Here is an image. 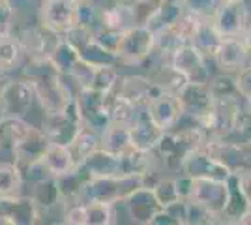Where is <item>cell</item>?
Segmentation results:
<instances>
[{
	"label": "cell",
	"mask_w": 251,
	"mask_h": 225,
	"mask_svg": "<svg viewBox=\"0 0 251 225\" xmlns=\"http://www.w3.org/2000/svg\"><path fill=\"white\" fill-rule=\"evenodd\" d=\"M152 51H154V32L147 25H135L122 32L116 49L118 66L122 70L126 68L139 70L150 58Z\"/></svg>",
	"instance_id": "1"
},
{
	"label": "cell",
	"mask_w": 251,
	"mask_h": 225,
	"mask_svg": "<svg viewBox=\"0 0 251 225\" xmlns=\"http://www.w3.org/2000/svg\"><path fill=\"white\" fill-rule=\"evenodd\" d=\"M169 62L189 83H208L210 77L216 74L212 60L201 53L193 43H182L171 54Z\"/></svg>",
	"instance_id": "2"
},
{
	"label": "cell",
	"mask_w": 251,
	"mask_h": 225,
	"mask_svg": "<svg viewBox=\"0 0 251 225\" xmlns=\"http://www.w3.org/2000/svg\"><path fill=\"white\" fill-rule=\"evenodd\" d=\"M36 90L30 79L23 75H13L0 94V109L4 117L26 118L36 107Z\"/></svg>",
	"instance_id": "3"
},
{
	"label": "cell",
	"mask_w": 251,
	"mask_h": 225,
	"mask_svg": "<svg viewBox=\"0 0 251 225\" xmlns=\"http://www.w3.org/2000/svg\"><path fill=\"white\" fill-rule=\"evenodd\" d=\"M216 30L221 38L242 36L251 21V10L248 0L246 2H232V0H220L214 15L210 17Z\"/></svg>",
	"instance_id": "4"
},
{
	"label": "cell",
	"mask_w": 251,
	"mask_h": 225,
	"mask_svg": "<svg viewBox=\"0 0 251 225\" xmlns=\"http://www.w3.org/2000/svg\"><path fill=\"white\" fill-rule=\"evenodd\" d=\"M81 117L75 105V100L58 113H47L42 120V131L47 135L49 143H60L70 145V141L75 137V133L81 128Z\"/></svg>",
	"instance_id": "5"
},
{
	"label": "cell",
	"mask_w": 251,
	"mask_h": 225,
	"mask_svg": "<svg viewBox=\"0 0 251 225\" xmlns=\"http://www.w3.org/2000/svg\"><path fill=\"white\" fill-rule=\"evenodd\" d=\"M244 107V100H221L214 98L210 113L202 120L208 137H229L236 124V117Z\"/></svg>",
	"instance_id": "6"
},
{
	"label": "cell",
	"mask_w": 251,
	"mask_h": 225,
	"mask_svg": "<svg viewBox=\"0 0 251 225\" xmlns=\"http://www.w3.org/2000/svg\"><path fill=\"white\" fill-rule=\"evenodd\" d=\"M75 105L83 124L96 129H101L111 122L109 117V94H103L96 88H81L75 98Z\"/></svg>",
	"instance_id": "7"
},
{
	"label": "cell",
	"mask_w": 251,
	"mask_h": 225,
	"mask_svg": "<svg viewBox=\"0 0 251 225\" xmlns=\"http://www.w3.org/2000/svg\"><path fill=\"white\" fill-rule=\"evenodd\" d=\"M189 201L204 206L212 214L220 218L229 201V184L227 180H214V178H193Z\"/></svg>",
	"instance_id": "8"
},
{
	"label": "cell",
	"mask_w": 251,
	"mask_h": 225,
	"mask_svg": "<svg viewBox=\"0 0 251 225\" xmlns=\"http://www.w3.org/2000/svg\"><path fill=\"white\" fill-rule=\"evenodd\" d=\"M122 204H124L127 222L137 225H150L152 218L161 210L156 193L148 186H141L131 193H127L122 199Z\"/></svg>",
	"instance_id": "9"
},
{
	"label": "cell",
	"mask_w": 251,
	"mask_h": 225,
	"mask_svg": "<svg viewBox=\"0 0 251 225\" xmlns=\"http://www.w3.org/2000/svg\"><path fill=\"white\" fill-rule=\"evenodd\" d=\"M180 173L188 175L191 178H214V180H227L232 171L227 169L221 161H218L214 156H210L201 145L199 149L191 150L184 158L180 165Z\"/></svg>",
	"instance_id": "10"
},
{
	"label": "cell",
	"mask_w": 251,
	"mask_h": 225,
	"mask_svg": "<svg viewBox=\"0 0 251 225\" xmlns=\"http://www.w3.org/2000/svg\"><path fill=\"white\" fill-rule=\"evenodd\" d=\"M77 8L74 0H40V23L58 34L68 32L77 25Z\"/></svg>",
	"instance_id": "11"
},
{
	"label": "cell",
	"mask_w": 251,
	"mask_h": 225,
	"mask_svg": "<svg viewBox=\"0 0 251 225\" xmlns=\"http://www.w3.org/2000/svg\"><path fill=\"white\" fill-rule=\"evenodd\" d=\"M212 64L216 68V72L232 75L250 64V49L246 47L242 36L221 38L220 45L212 56Z\"/></svg>",
	"instance_id": "12"
},
{
	"label": "cell",
	"mask_w": 251,
	"mask_h": 225,
	"mask_svg": "<svg viewBox=\"0 0 251 225\" xmlns=\"http://www.w3.org/2000/svg\"><path fill=\"white\" fill-rule=\"evenodd\" d=\"M0 216L8 225H34L42 224L40 208L28 193H15L0 197Z\"/></svg>",
	"instance_id": "13"
},
{
	"label": "cell",
	"mask_w": 251,
	"mask_h": 225,
	"mask_svg": "<svg viewBox=\"0 0 251 225\" xmlns=\"http://www.w3.org/2000/svg\"><path fill=\"white\" fill-rule=\"evenodd\" d=\"M176 98L182 113L197 117L201 120H204L214 103V96H212L208 83H189L188 81L176 92Z\"/></svg>",
	"instance_id": "14"
},
{
	"label": "cell",
	"mask_w": 251,
	"mask_h": 225,
	"mask_svg": "<svg viewBox=\"0 0 251 225\" xmlns=\"http://www.w3.org/2000/svg\"><path fill=\"white\" fill-rule=\"evenodd\" d=\"M147 111L150 118L163 131H171V129L175 128L176 120L182 115V109H180L176 94L165 92V90H157L156 94L148 100Z\"/></svg>",
	"instance_id": "15"
},
{
	"label": "cell",
	"mask_w": 251,
	"mask_h": 225,
	"mask_svg": "<svg viewBox=\"0 0 251 225\" xmlns=\"http://www.w3.org/2000/svg\"><path fill=\"white\" fill-rule=\"evenodd\" d=\"M157 90H161V88H157L147 75L143 72H139V70H135V72H122L120 83L116 86L118 94H122L126 100H129L131 103H135L139 107L147 105V101L156 94Z\"/></svg>",
	"instance_id": "16"
},
{
	"label": "cell",
	"mask_w": 251,
	"mask_h": 225,
	"mask_svg": "<svg viewBox=\"0 0 251 225\" xmlns=\"http://www.w3.org/2000/svg\"><path fill=\"white\" fill-rule=\"evenodd\" d=\"M129 133H131V145H133V149L154 150L157 147V143L161 141L165 131L150 118L147 105H143V107H139L135 120L129 126Z\"/></svg>",
	"instance_id": "17"
},
{
	"label": "cell",
	"mask_w": 251,
	"mask_h": 225,
	"mask_svg": "<svg viewBox=\"0 0 251 225\" xmlns=\"http://www.w3.org/2000/svg\"><path fill=\"white\" fill-rule=\"evenodd\" d=\"M49 145V139L47 135L42 131V128L34 126V128L25 135V139L11 150V160L19 165V169L25 171L26 167H30L32 163L42 160L43 152Z\"/></svg>",
	"instance_id": "18"
},
{
	"label": "cell",
	"mask_w": 251,
	"mask_h": 225,
	"mask_svg": "<svg viewBox=\"0 0 251 225\" xmlns=\"http://www.w3.org/2000/svg\"><path fill=\"white\" fill-rule=\"evenodd\" d=\"M26 60V53L15 34H2L0 36V72L17 75L21 66Z\"/></svg>",
	"instance_id": "19"
},
{
	"label": "cell",
	"mask_w": 251,
	"mask_h": 225,
	"mask_svg": "<svg viewBox=\"0 0 251 225\" xmlns=\"http://www.w3.org/2000/svg\"><path fill=\"white\" fill-rule=\"evenodd\" d=\"M34 128L30 120L23 117H4L0 118V149L2 152L11 154V150L15 149L25 135Z\"/></svg>",
	"instance_id": "20"
},
{
	"label": "cell",
	"mask_w": 251,
	"mask_h": 225,
	"mask_svg": "<svg viewBox=\"0 0 251 225\" xmlns=\"http://www.w3.org/2000/svg\"><path fill=\"white\" fill-rule=\"evenodd\" d=\"M131 133L127 124H118V122H109L101 131H100V149L107 150L111 154L122 156L131 149Z\"/></svg>",
	"instance_id": "21"
},
{
	"label": "cell",
	"mask_w": 251,
	"mask_h": 225,
	"mask_svg": "<svg viewBox=\"0 0 251 225\" xmlns=\"http://www.w3.org/2000/svg\"><path fill=\"white\" fill-rule=\"evenodd\" d=\"M88 178L92 176H111L120 175V156L111 154L103 149L94 150L86 160L79 165Z\"/></svg>",
	"instance_id": "22"
},
{
	"label": "cell",
	"mask_w": 251,
	"mask_h": 225,
	"mask_svg": "<svg viewBox=\"0 0 251 225\" xmlns=\"http://www.w3.org/2000/svg\"><path fill=\"white\" fill-rule=\"evenodd\" d=\"M42 163L45 169L49 171L51 176H60L64 173L75 169V160L70 152L68 145H60V143H49L47 149L42 156Z\"/></svg>",
	"instance_id": "23"
},
{
	"label": "cell",
	"mask_w": 251,
	"mask_h": 225,
	"mask_svg": "<svg viewBox=\"0 0 251 225\" xmlns=\"http://www.w3.org/2000/svg\"><path fill=\"white\" fill-rule=\"evenodd\" d=\"M70 152L74 156L75 165H81L94 150L100 149V129L92 128L88 124H81L75 137L70 141Z\"/></svg>",
	"instance_id": "24"
},
{
	"label": "cell",
	"mask_w": 251,
	"mask_h": 225,
	"mask_svg": "<svg viewBox=\"0 0 251 225\" xmlns=\"http://www.w3.org/2000/svg\"><path fill=\"white\" fill-rule=\"evenodd\" d=\"M227 184H229V201H227V206H225V210L221 214V224L238 225L240 216L250 208L251 204L246 199V195L242 193L240 186H238L236 173H232L229 178H227Z\"/></svg>",
	"instance_id": "25"
},
{
	"label": "cell",
	"mask_w": 251,
	"mask_h": 225,
	"mask_svg": "<svg viewBox=\"0 0 251 225\" xmlns=\"http://www.w3.org/2000/svg\"><path fill=\"white\" fill-rule=\"evenodd\" d=\"M25 192V176L13 160H0V197Z\"/></svg>",
	"instance_id": "26"
},
{
	"label": "cell",
	"mask_w": 251,
	"mask_h": 225,
	"mask_svg": "<svg viewBox=\"0 0 251 225\" xmlns=\"http://www.w3.org/2000/svg\"><path fill=\"white\" fill-rule=\"evenodd\" d=\"M100 26H105L109 30H116V32H124L127 28L135 26L133 15H131V8L126 6V4H116V6L109 8V10L101 11Z\"/></svg>",
	"instance_id": "27"
},
{
	"label": "cell",
	"mask_w": 251,
	"mask_h": 225,
	"mask_svg": "<svg viewBox=\"0 0 251 225\" xmlns=\"http://www.w3.org/2000/svg\"><path fill=\"white\" fill-rule=\"evenodd\" d=\"M202 21H204V17H202L201 13L189 10V8L184 6L182 13L178 15V19L175 21V25H173V30L178 34V38L184 43H191L195 40V36L199 34L201 26H202Z\"/></svg>",
	"instance_id": "28"
},
{
	"label": "cell",
	"mask_w": 251,
	"mask_h": 225,
	"mask_svg": "<svg viewBox=\"0 0 251 225\" xmlns=\"http://www.w3.org/2000/svg\"><path fill=\"white\" fill-rule=\"evenodd\" d=\"M143 107V105H141ZM139 105L131 103L129 100H126L122 94L118 92H111L109 94V117L111 122H118V124H127L131 126V122L135 120Z\"/></svg>",
	"instance_id": "29"
},
{
	"label": "cell",
	"mask_w": 251,
	"mask_h": 225,
	"mask_svg": "<svg viewBox=\"0 0 251 225\" xmlns=\"http://www.w3.org/2000/svg\"><path fill=\"white\" fill-rule=\"evenodd\" d=\"M184 10V4L182 2H165L157 8V11L148 19L147 26L152 30V32H157L161 28H167V26H173L175 21L178 19V15Z\"/></svg>",
	"instance_id": "30"
},
{
	"label": "cell",
	"mask_w": 251,
	"mask_h": 225,
	"mask_svg": "<svg viewBox=\"0 0 251 225\" xmlns=\"http://www.w3.org/2000/svg\"><path fill=\"white\" fill-rule=\"evenodd\" d=\"M220 42H221V34L218 32L216 26L212 25V19H210V17H204L199 34L195 36V40H193L191 43H193L204 56H208L210 60H212V56H214V53H216V49H218Z\"/></svg>",
	"instance_id": "31"
},
{
	"label": "cell",
	"mask_w": 251,
	"mask_h": 225,
	"mask_svg": "<svg viewBox=\"0 0 251 225\" xmlns=\"http://www.w3.org/2000/svg\"><path fill=\"white\" fill-rule=\"evenodd\" d=\"M208 86L214 98H221V100H242L232 74L216 72V74L210 77Z\"/></svg>",
	"instance_id": "32"
},
{
	"label": "cell",
	"mask_w": 251,
	"mask_h": 225,
	"mask_svg": "<svg viewBox=\"0 0 251 225\" xmlns=\"http://www.w3.org/2000/svg\"><path fill=\"white\" fill-rule=\"evenodd\" d=\"M79 56L83 58L84 62H88L90 66H94V68L118 66V56H116V53L109 51V49H105L103 45H100V43L94 42V40H92V42L88 43L83 51L79 53Z\"/></svg>",
	"instance_id": "33"
},
{
	"label": "cell",
	"mask_w": 251,
	"mask_h": 225,
	"mask_svg": "<svg viewBox=\"0 0 251 225\" xmlns=\"http://www.w3.org/2000/svg\"><path fill=\"white\" fill-rule=\"evenodd\" d=\"M79 60V53L66 40H60V43L54 47V51L49 56V62L58 74H70L74 64Z\"/></svg>",
	"instance_id": "34"
},
{
	"label": "cell",
	"mask_w": 251,
	"mask_h": 225,
	"mask_svg": "<svg viewBox=\"0 0 251 225\" xmlns=\"http://www.w3.org/2000/svg\"><path fill=\"white\" fill-rule=\"evenodd\" d=\"M152 190H154V193H156V197H157V201H159V204H161V208L180 199L178 184H176V175H163V176L152 186Z\"/></svg>",
	"instance_id": "35"
},
{
	"label": "cell",
	"mask_w": 251,
	"mask_h": 225,
	"mask_svg": "<svg viewBox=\"0 0 251 225\" xmlns=\"http://www.w3.org/2000/svg\"><path fill=\"white\" fill-rule=\"evenodd\" d=\"M182 40L178 38V34L173 30V26L161 28L154 32V51L165 58H171V54L176 51L178 47L182 45Z\"/></svg>",
	"instance_id": "36"
},
{
	"label": "cell",
	"mask_w": 251,
	"mask_h": 225,
	"mask_svg": "<svg viewBox=\"0 0 251 225\" xmlns=\"http://www.w3.org/2000/svg\"><path fill=\"white\" fill-rule=\"evenodd\" d=\"M62 38L74 47L77 53H81L84 47L94 40V30L88 28V26H83V25H75L68 32L62 34Z\"/></svg>",
	"instance_id": "37"
},
{
	"label": "cell",
	"mask_w": 251,
	"mask_h": 225,
	"mask_svg": "<svg viewBox=\"0 0 251 225\" xmlns=\"http://www.w3.org/2000/svg\"><path fill=\"white\" fill-rule=\"evenodd\" d=\"M161 4H163V0H135L129 6L131 15H133V23L135 25H147L148 19L156 13Z\"/></svg>",
	"instance_id": "38"
},
{
	"label": "cell",
	"mask_w": 251,
	"mask_h": 225,
	"mask_svg": "<svg viewBox=\"0 0 251 225\" xmlns=\"http://www.w3.org/2000/svg\"><path fill=\"white\" fill-rule=\"evenodd\" d=\"M220 224V218L206 210L204 206L193 203L188 199V220L186 225H216Z\"/></svg>",
	"instance_id": "39"
},
{
	"label": "cell",
	"mask_w": 251,
	"mask_h": 225,
	"mask_svg": "<svg viewBox=\"0 0 251 225\" xmlns=\"http://www.w3.org/2000/svg\"><path fill=\"white\" fill-rule=\"evenodd\" d=\"M70 74H72V77L77 81V85L81 86V88H92L96 68L94 66H90L88 62H84L81 56H79V60L74 64V68H72Z\"/></svg>",
	"instance_id": "40"
},
{
	"label": "cell",
	"mask_w": 251,
	"mask_h": 225,
	"mask_svg": "<svg viewBox=\"0 0 251 225\" xmlns=\"http://www.w3.org/2000/svg\"><path fill=\"white\" fill-rule=\"evenodd\" d=\"M120 38H122V32H116V30H109L105 26H98L94 30V42H98L100 45H103L105 49L116 53L118 49V43H120Z\"/></svg>",
	"instance_id": "41"
},
{
	"label": "cell",
	"mask_w": 251,
	"mask_h": 225,
	"mask_svg": "<svg viewBox=\"0 0 251 225\" xmlns=\"http://www.w3.org/2000/svg\"><path fill=\"white\" fill-rule=\"evenodd\" d=\"M15 25V13L10 0H0V36L13 32Z\"/></svg>",
	"instance_id": "42"
},
{
	"label": "cell",
	"mask_w": 251,
	"mask_h": 225,
	"mask_svg": "<svg viewBox=\"0 0 251 225\" xmlns=\"http://www.w3.org/2000/svg\"><path fill=\"white\" fill-rule=\"evenodd\" d=\"M234 83H236V88H238V92H240L242 100H244V101L251 100V66L250 64L234 74Z\"/></svg>",
	"instance_id": "43"
},
{
	"label": "cell",
	"mask_w": 251,
	"mask_h": 225,
	"mask_svg": "<svg viewBox=\"0 0 251 225\" xmlns=\"http://www.w3.org/2000/svg\"><path fill=\"white\" fill-rule=\"evenodd\" d=\"M218 2L220 0H182V4L186 8L197 11L202 17H212L216 8H218Z\"/></svg>",
	"instance_id": "44"
},
{
	"label": "cell",
	"mask_w": 251,
	"mask_h": 225,
	"mask_svg": "<svg viewBox=\"0 0 251 225\" xmlns=\"http://www.w3.org/2000/svg\"><path fill=\"white\" fill-rule=\"evenodd\" d=\"M236 178H238V186H240L242 193L246 195V199L251 204V169H242L236 173Z\"/></svg>",
	"instance_id": "45"
},
{
	"label": "cell",
	"mask_w": 251,
	"mask_h": 225,
	"mask_svg": "<svg viewBox=\"0 0 251 225\" xmlns=\"http://www.w3.org/2000/svg\"><path fill=\"white\" fill-rule=\"evenodd\" d=\"M84 2H88L90 6H94L96 10L100 11H105L109 10V8H113V6H116L118 4V0H84Z\"/></svg>",
	"instance_id": "46"
},
{
	"label": "cell",
	"mask_w": 251,
	"mask_h": 225,
	"mask_svg": "<svg viewBox=\"0 0 251 225\" xmlns=\"http://www.w3.org/2000/svg\"><path fill=\"white\" fill-rule=\"evenodd\" d=\"M242 40H244L246 47L250 49V53H251V21H250V25H248V28L244 30V34H242Z\"/></svg>",
	"instance_id": "47"
},
{
	"label": "cell",
	"mask_w": 251,
	"mask_h": 225,
	"mask_svg": "<svg viewBox=\"0 0 251 225\" xmlns=\"http://www.w3.org/2000/svg\"><path fill=\"white\" fill-rule=\"evenodd\" d=\"M238 225H251V206L240 216V220H238Z\"/></svg>",
	"instance_id": "48"
},
{
	"label": "cell",
	"mask_w": 251,
	"mask_h": 225,
	"mask_svg": "<svg viewBox=\"0 0 251 225\" xmlns=\"http://www.w3.org/2000/svg\"><path fill=\"white\" fill-rule=\"evenodd\" d=\"M135 0H118V4H126V6H131Z\"/></svg>",
	"instance_id": "49"
},
{
	"label": "cell",
	"mask_w": 251,
	"mask_h": 225,
	"mask_svg": "<svg viewBox=\"0 0 251 225\" xmlns=\"http://www.w3.org/2000/svg\"><path fill=\"white\" fill-rule=\"evenodd\" d=\"M244 105H246V109L251 113V100H248V101H244Z\"/></svg>",
	"instance_id": "50"
},
{
	"label": "cell",
	"mask_w": 251,
	"mask_h": 225,
	"mask_svg": "<svg viewBox=\"0 0 251 225\" xmlns=\"http://www.w3.org/2000/svg\"><path fill=\"white\" fill-rule=\"evenodd\" d=\"M165 2H182V0H165Z\"/></svg>",
	"instance_id": "51"
},
{
	"label": "cell",
	"mask_w": 251,
	"mask_h": 225,
	"mask_svg": "<svg viewBox=\"0 0 251 225\" xmlns=\"http://www.w3.org/2000/svg\"><path fill=\"white\" fill-rule=\"evenodd\" d=\"M74 2H77V4H81V2H84V0H74Z\"/></svg>",
	"instance_id": "52"
},
{
	"label": "cell",
	"mask_w": 251,
	"mask_h": 225,
	"mask_svg": "<svg viewBox=\"0 0 251 225\" xmlns=\"http://www.w3.org/2000/svg\"><path fill=\"white\" fill-rule=\"evenodd\" d=\"M232 2H246V0H232Z\"/></svg>",
	"instance_id": "53"
},
{
	"label": "cell",
	"mask_w": 251,
	"mask_h": 225,
	"mask_svg": "<svg viewBox=\"0 0 251 225\" xmlns=\"http://www.w3.org/2000/svg\"><path fill=\"white\" fill-rule=\"evenodd\" d=\"M248 4H250V10H251V0H248Z\"/></svg>",
	"instance_id": "54"
},
{
	"label": "cell",
	"mask_w": 251,
	"mask_h": 225,
	"mask_svg": "<svg viewBox=\"0 0 251 225\" xmlns=\"http://www.w3.org/2000/svg\"><path fill=\"white\" fill-rule=\"evenodd\" d=\"M250 66H251V53H250Z\"/></svg>",
	"instance_id": "55"
},
{
	"label": "cell",
	"mask_w": 251,
	"mask_h": 225,
	"mask_svg": "<svg viewBox=\"0 0 251 225\" xmlns=\"http://www.w3.org/2000/svg\"><path fill=\"white\" fill-rule=\"evenodd\" d=\"M0 154H2V149H0Z\"/></svg>",
	"instance_id": "56"
}]
</instances>
